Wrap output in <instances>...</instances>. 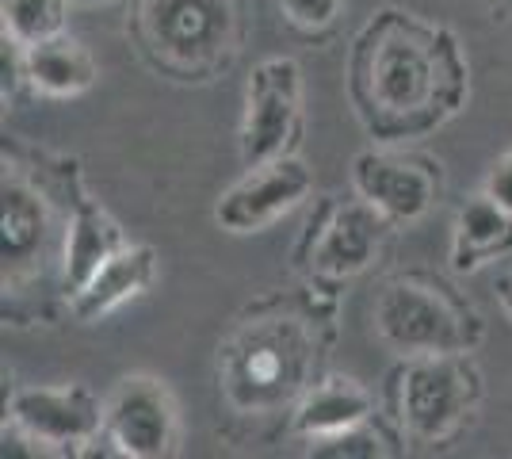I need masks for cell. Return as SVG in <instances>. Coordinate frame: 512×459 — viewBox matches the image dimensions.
<instances>
[{"label": "cell", "mask_w": 512, "mask_h": 459, "mask_svg": "<svg viewBox=\"0 0 512 459\" xmlns=\"http://www.w3.org/2000/svg\"><path fill=\"white\" fill-rule=\"evenodd\" d=\"M348 100L375 146L421 142L467 108L463 43L409 8H379L348 54Z\"/></svg>", "instance_id": "6da1fadb"}, {"label": "cell", "mask_w": 512, "mask_h": 459, "mask_svg": "<svg viewBox=\"0 0 512 459\" xmlns=\"http://www.w3.org/2000/svg\"><path fill=\"white\" fill-rule=\"evenodd\" d=\"M329 310L302 303H264L237 322L218 349V387L234 414L268 417L287 410L318 379V326Z\"/></svg>", "instance_id": "7a4b0ae2"}, {"label": "cell", "mask_w": 512, "mask_h": 459, "mask_svg": "<svg viewBox=\"0 0 512 459\" xmlns=\"http://www.w3.org/2000/svg\"><path fill=\"white\" fill-rule=\"evenodd\" d=\"M134 39L157 73L207 85L245 54L249 0H138Z\"/></svg>", "instance_id": "3957f363"}, {"label": "cell", "mask_w": 512, "mask_h": 459, "mask_svg": "<svg viewBox=\"0 0 512 459\" xmlns=\"http://www.w3.org/2000/svg\"><path fill=\"white\" fill-rule=\"evenodd\" d=\"M371 322L379 341L398 356L474 352L486 337V322L467 295L425 268L383 280L371 303Z\"/></svg>", "instance_id": "277c9868"}, {"label": "cell", "mask_w": 512, "mask_h": 459, "mask_svg": "<svg viewBox=\"0 0 512 459\" xmlns=\"http://www.w3.org/2000/svg\"><path fill=\"white\" fill-rule=\"evenodd\" d=\"M482 368L474 352H428L402 356L390 375V402L402 437L428 448H444L470 425L482 406Z\"/></svg>", "instance_id": "5b68a950"}, {"label": "cell", "mask_w": 512, "mask_h": 459, "mask_svg": "<svg viewBox=\"0 0 512 459\" xmlns=\"http://www.w3.org/2000/svg\"><path fill=\"white\" fill-rule=\"evenodd\" d=\"M394 222L379 207H371L363 196L352 199H325L306 222L295 261L302 280L314 291H341L363 276L371 264L386 253L394 238Z\"/></svg>", "instance_id": "8992f818"}, {"label": "cell", "mask_w": 512, "mask_h": 459, "mask_svg": "<svg viewBox=\"0 0 512 459\" xmlns=\"http://www.w3.org/2000/svg\"><path fill=\"white\" fill-rule=\"evenodd\" d=\"M50 180H35L16 157L4 150V176H0V257H4V299L20 291L23 280L50 253V238L65 226V192H62V157L46 161Z\"/></svg>", "instance_id": "52a82bcc"}, {"label": "cell", "mask_w": 512, "mask_h": 459, "mask_svg": "<svg viewBox=\"0 0 512 459\" xmlns=\"http://www.w3.org/2000/svg\"><path fill=\"white\" fill-rule=\"evenodd\" d=\"M16 444H31L35 456H88L96 444H107L104 398L85 383H58V387H20L4 402V456Z\"/></svg>", "instance_id": "ba28073f"}, {"label": "cell", "mask_w": 512, "mask_h": 459, "mask_svg": "<svg viewBox=\"0 0 512 459\" xmlns=\"http://www.w3.org/2000/svg\"><path fill=\"white\" fill-rule=\"evenodd\" d=\"M302 138V69L295 58H264L245 85V115H241V165L276 161L295 153Z\"/></svg>", "instance_id": "9c48e42d"}, {"label": "cell", "mask_w": 512, "mask_h": 459, "mask_svg": "<svg viewBox=\"0 0 512 459\" xmlns=\"http://www.w3.org/2000/svg\"><path fill=\"white\" fill-rule=\"evenodd\" d=\"M104 433L111 456L165 459L180 444V406L161 375L130 372L104 398Z\"/></svg>", "instance_id": "30bf717a"}, {"label": "cell", "mask_w": 512, "mask_h": 459, "mask_svg": "<svg viewBox=\"0 0 512 459\" xmlns=\"http://www.w3.org/2000/svg\"><path fill=\"white\" fill-rule=\"evenodd\" d=\"M352 192L379 207L394 226L421 222L444 192V165L428 153L375 146L352 157Z\"/></svg>", "instance_id": "8fae6325"}, {"label": "cell", "mask_w": 512, "mask_h": 459, "mask_svg": "<svg viewBox=\"0 0 512 459\" xmlns=\"http://www.w3.org/2000/svg\"><path fill=\"white\" fill-rule=\"evenodd\" d=\"M310 196H314V169L299 153H283L276 161L249 165L245 176L214 203V222L226 234H260Z\"/></svg>", "instance_id": "7c38bea8"}, {"label": "cell", "mask_w": 512, "mask_h": 459, "mask_svg": "<svg viewBox=\"0 0 512 459\" xmlns=\"http://www.w3.org/2000/svg\"><path fill=\"white\" fill-rule=\"evenodd\" d=\"M62 192H65V226H62V295L69 299L100 264L127 245L123 226L111 219L100 199L88 196L77 161L62 157Z\"/></svg>", "instance_id": "4fadbf2b"}, {"label": "cell", "mask_w": 512, "mask_h": 459, "mask_svg": "<svg viewBox=\"0 0 512 459\" xmlns=\"http://www.w3.org/2000/svg\"><path fill=\"white\" fill-rule=\"evenodd\" d=\"M153 284H157V249H153V245L127 241L119 253H111V257L88 276L85 287H77V291L65 299V310H69L73 322L92 326V322H104L107 314L123 310V306L134 303V299H142Z\"/></svg>", "instance_id": "5bb4252c"}, {"label": "cell", "mask_w": 512, "mask_h": 459, "mask_svg": "<svg viewBox=\"0 0 512 459\" xmlns=\"http://www.w3.org/2000/svg\"><path fill=\"white\" fill-rule=\"evenodd\" d=\"M375 394L363 387L352 375H318L302 398L287 414V429L299 440H318L344 433L352 425H360L367 417H375Z\"/></svg>", "instance_id": "9a60e30c"}, {"label": "cell", "mask_w": 512, "mask_h": 459, "mask_svg": "<svg viewBox=\"0 0 512 459\" xmlns=\"http://www.w3.org/2000/svg\"><path fill=\"white\" fill-rule=\"evenodd\" d=\"M512 253V211L501 207L486 192L474 196L455 211L451 222V245H448V264L455 276H470L486 264L501 261Z\"/></svg>", "instance_id": "2e32d148"}, {"label": "cell", "mask_w": 512, "mask_h": 459, "mask_svg": "<svg viewBox=\"0 0 512 459\" xmlns=\"http://www.w3.org/2000/svg\"><path fill=\"white\" fill-rule=\"evenodd\" d=\"M100 66L81 39L69 31L27 46V85L46 100H73L96 85Z\"/></svg>", "instance_id": "e0dca14e"}, {"label": "cell", "mask_w": 512, "mask_h": 459, "mask_svg": "<svg viewBox=\"0 0 512 459\" xmlns=\"http://www.w3.org/2000/svg\"><path fill=\"white\" fill-rule=\"evenodd\" d=\"M402 437L398 421L390 417H367L360 425L344 429V433H333V437H318V440H306V456L314 459H383L394 456V444Z\"/></svg>", "instance_id": "ac0fdd59"}, {"label": "cell", "mask_w": 512, "mask_h": 459, "mask_svg": "<svg viewBox=\"0 0 512 459\" xmlns=\"http://www.w3.org/2000/svg\"><path fill=\"white\" fill-rule=\"evenodd\" d=\"M69 0H0V31L35 46L65 31Z\"/></svg>", "instance_id": "d6986e66"}, {"label": "cell", "mask_w": 512, "mask_h": 459, "mask_svg": "<svg viewBox=\"0 0 512 459\" xmlns=\"http://www.w3.org/2000/svg\"><path fill=\"white\" fill-rule=\"evenodd\" d=\"M341 8L344 0H279L283 20L291 23L299 35H314V39L337 27Z\"/></svg>", "instance_id": "ffe728a7"}, {"label": "cell", "mask_w": 512, "mask_h": 459, "mask_svg": "<svg viewBox=\"0 0 512 459\" xmlns=\"http://www.w3.org/2000/svg\"><path fill=\"white\" fill-rule=\"evenodd\" d=\"M27 85V46L0 31V96L4 104L16 100V92Z\"/></svg>", "instance_id": "44dd1931"}, {"label": "cell", "mask_w": 512, "mask_h": 459, "mask_svg": "<svg viewBox=\"0 0 512 459\" xmlns=\"http://www.w3.org/2000/svg\"><path fill=\"white\" fill-rule=\"evenodd\" d=\"M482 192H486V196H493L501 207H509V211H512V150L490 169L486 184H482Z\"/></svg>", "instance_id": "7402d4cb"}, {"label": "cell", "mask_w": 512, "mask_h": 459, "mask_svg": "<svg viewBox=\"0 0 512 459\" xmlns=\"http://www.w3.org/2000/svg\"><path fill=\"white\" fill-rule=\"evenodd\" d=\"M497 295H501V303H505V310H509V318H512V272H505V276L497 280Z\"/></svg>", "instance_id": "603a6c76"}, {"label": "cell", "mask_w": 512, "mask_h": 459, "mask_svg": "<svg viewBox=\"0 0 512 459\" xmlns=\"http://www.w3.org/2000/svg\"><path fill=\"white\" fill-rule=\"evenodd\" d=\"M85 4H96V0H85Z\"/></svg>", "instance_id": "cb8c5ba5"}]
</instances>
